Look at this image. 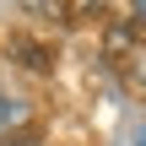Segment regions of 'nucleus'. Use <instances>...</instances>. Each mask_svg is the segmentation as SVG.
Segmentation results:
<instances>
[{
	"label": "nucleus",
	"instance_id": "5",
	"mask_svg": "<svg viewBox=\"0 0 146 146\" xmlns=\"http://www.w3.org/2000/svg\"><path fill=\"white\" fill-rule=\"evenodd\" d=\"M130 11H135V22L146 27V0H130Z\"/></svg>",
	"mask_w": 146,
	"mask_h": 146
},
{
	"label": "nucleus",
	"instance_id": "1",
	"mask_svg": "<svg viewBox=\"0 0 146 146\" xmlns=\"http://www.w3.org/2000/svg\"><path fill=\"white\" fill-rule=\"evenodd\" d=\"M22 119H27V103L0 87V130H11V125H22Z\"/></svg>",
	"mask_w": 146,
	"mask_h": 146
},
{
	"label": "nucleus",
	"instance_id": "6",
	"mask_svg": "<svg viewBox=\"0 0 146 146\" xmlns=\"http://www.w3.org/2000/svg\"><path fill=\"white\" fill-rule=\"evenodd\" d=\"M135 146H146V125H141V130H135Z\"/></svg>",
	"mask_w": 146,
	"mask_h": 146
},
{
	"label": "nucleus",
	"instance_id": "4",
	"mask_svg": "<svg viewBox=\"0 0 146 146\" xmlns=\"http://www.w3.org/2000/svg\"><path fill=\"white\" fill-rule=\"evenodd\" d=\"M130 70H135V81H146V49H135V54H130Z\"/></svg>",
	"mask_w": 146,
	"mask_h": 146
},
{
	"label": "nucleus",
	"instance_id": "2",
	"mask_svg": "<svg viewBox=\"0 0 146 146\" xmlns=\"http://www.w3.org/2000/svg\"><path fill=\"white\" fill-rule=\"evenodd\" d=\"M16 54H22V65H27V70H49V54H43L38 43H16Z\"/></svg>",
	"mask_w": 146,
	"mask_h": 146
},
{
	"label": "nucleus",
	"instance_id": "3",
	"mask_svg": "<svg viewBox=\"0 0 146 146\" xmlns=\"http://www.w3.org/2000/svg\"><path fill=\"white\" fill-rule=\"evenodd\" d=\"M22 5H33V11H43V16L65 22V0H22Z\"/></svg>",
	"mask_w": 146,
	"mask_h": 146
}]
</instances>
